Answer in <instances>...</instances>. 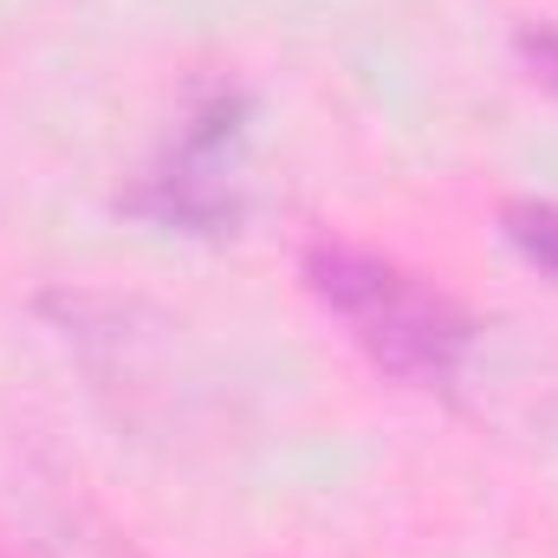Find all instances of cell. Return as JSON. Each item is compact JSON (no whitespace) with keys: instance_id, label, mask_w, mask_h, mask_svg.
Returning <instances> with one entry per match:
<instances>
[{"instance_id":"obj_1","label":"cell","mask_w":558,"mask_h":558,"mask_svg":"<svg viewBox=\"0 0 558 558\" xmlns=\"http://www.w3.org/2000/svg\"><path fill=\"white\" fill-rule=\"evenodd\" d=\"M305 286L390 377L422 384V390L454 384L468 357V318L428 279H416L384 254H364V247H312Z\"/></svg>"},{"instance_id":"obj_2","label":"cell","mask_w":558,"mask_h":558,"mask_svg":"<svg viewBox=\"0 0 558 558\" xmlns=\"http://www.w3.org/2000/svg\"><path fill=\"white\" fill-rule=\"evenodd\" d=\"M500 228H507V241H513L539 274L558 279V208L553 202H513V208L500 215Z\"/></svg>"},{"instance_id":"obj_3","label":"cell","mask_w":558,"mask_h":558,"mask_svg":"<svg viewBox=\"0 0 558 558\" xmlns=\"http://www.w3.org/2000/svg\"><path fill=\"white\" fill-rule=\"evenodd\" d=\"M520 52H526L533 78H546V85L558 92V33H546V26H526V33H520Z\"/></svg>"}]
</instances>
